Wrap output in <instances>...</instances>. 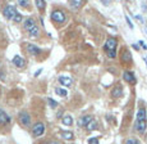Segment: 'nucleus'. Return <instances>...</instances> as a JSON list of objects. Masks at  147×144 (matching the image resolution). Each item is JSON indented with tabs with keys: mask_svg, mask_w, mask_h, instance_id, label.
I'll use <instances>...</instances> for the list:
<instances>
[{
	"mask_svg": "<svg viewBox=\"0 0 147 144\" xmlns=\"http://www.w3.org/2000/svg\"><path fill=\"white\" fill-rule=\"evenodd\" d=\"M117 46H118V40L115 38H109L105 43V52L109 58H115L117 57Z\"/></svg>",
	"mask_w": 147,
	"mask_h": 144,
	"instance_id": "nucleus-1",
	"label": "nucleus"
},
{
	"mask_svg": "<svg viewBox=\"0 0 147 144\" xmlns=\"http://www.w3.org/2000/svg\"><path fill=\"white\" fill-rule=\"evenodd\" d=\"M65 13L63 12V10H54L51 13V19L54 22H59V23H63V22H65Z\"/></svg>",
	"mask_w": 147,
	"mask_h": 144,
	"instance_id": "nucleus-2",
	"label": "nucleus"
},
{
	"mask_svg": "<svg viewBox=\"0 0 147 144\" xmlns=\"http://www.w3.org/2000/svg\"><path fill=\"white\" fill-rule=\"evenodd\" d=\"M45 132V125L42 122H36L32 128V134L35 136H41Z\"/></svg>",
	"mask_w": 147,
	"mask_h": 144,
	"instance_id": "nucleus-3",
	"label": "nucleus"
},
{
	"mask_svg": "<svg viewBox=\"0 0 147 144\" xmlns=\"http://www.w3.org/2000/svg\"><path fill=\"white\" fill-rule=\"evenodd\" d=\"M3 13H4V16L7 17L8 19H13V17L17 14V9L13 7V5H5Z\"/></svg>",
	"mask_w": 147,
	"mask_h": 144,
	"instance_id": "nucleus-4",
	"label": "nucleus"
},
{
	"mask_svg": "<svg viewBox=\"0 0 147 144\" xmlns=\"http://www.w3.org/2000/svg\"><path fill=\"white\" fill-rule=\"evenodd\" d=\"M92 120H94V117H92L91 115H84V116H82V117L78 118L77 124H78V126H81V128H84V126L87 128V125H88Z\"/></svg>",
	"mask_w": 147,
	"mask_h": 144,
	"instance_id": "nucleus-5",
	"label": "nucleus"
},
{
	"mask_svg": "<svg viewBox=\"0 0 147 144\" xmlns=\"http://www.w3.org/2000/svg\"><path fill=\"white\" fill-rule=\"evenodd\" d=\"M19 122L22 124L23 126H30L31 125V116L27 113V112H22L19 113Z\"/></svg>",
	"mask_w": 147,
	"mask_h": 144,
	"instance_id": "nucleus-6",
	"label": "nucleus"
},
{
	"mask_svg": "<svg viewBox=\"0 0 147 144\" xmlns=\"http://www.w3.org/2000/svg\"><path fill=\"white\" fill-rule=\"evenodd\" d=\"M147 129V120H141V121H136V130L140 131L141 134L146 131Z\"/></svg>",
	"mask_w": 147,
	"mask_h": 144,
	"instance_id": "nucleus-7",
	"label": "nucleus"
},
{
	"mask_svg": "<svg viewBox=\"0 0 147 144\" xmlns=\"http://www.w3.org/2000/svg\"><path fill=\"white\" fill-rule=\"evenodd\" d=\"M123 78L127 81V83H129V84H136V76H134V73L132 72V71H125L123 73Z\"/></svg>",
	"mask_w": 147,
	"mask_h": 144,
	"instance_id": "nucleus-8",
	"label": "nucleus"
},
{
	"mask_svg": "<svg viewBox=\"0 0 147 144\" xmlns=\"http://www.w3.org/2000/svg\"><path fill=\"white\" fill-rule=\"evenodd\" d=\"M23 26H24V29H26L27 31H31L32 29H35L37 25H36V22H35V19L33 18H27L26 21H24Z\"/></svg>",
	"mask_w": 147,
	"mask_h": 144,
	"instance_id": "nucleus-9",
	"label": "nucleus"
},
{
	"mask_svg": "<svg viewBox=\"0 0 147 144\" xmlns=\"http://www.w3.org/2000/svg\"><path fill=\"white\" fill-rule=\"evenodd\" d=\"M27 52L32 55H37V54L41 53V49L37 48L36 45H33V44H27Z\"/></svg>",
	"mask_w": 147,
	"mask_h": 144,
	"instance_id": "nucleus-10",
	"label": "nucleus"
},
{
	"mask_svg": "<svg viewBox=\"0 0 147 144\" xmlns=\"http://www.w3.org/2000/svg\"><path fill=\"white\" fill-rule=\"evenodd\" d=\"M10 122V117L5 113L3 109H0V124L1 125H7V124Z\"/></svg>",
	"mask_w": 147,
	"mask_h": 144,
	"instance_id": "nucleus-11",
	"label": "nucleus"
},
{
	"mask_svg": "<svg viewBox=\"0 0 147 144\" xmlns=\"http://www.w3.org/2000/svg\"><path fill=\"white\" fill-rule=\"evenodd\" d=\"M13 63H14V66H16V67H19V68H21V67L24 66V63H26V62H24V59L22 57H19V55H14Z\"/></svg>",
	"mask_w": 147,
	"mask_h": 144,
	"instance_id": "nucleus-12",
	"label": "nucleus"
},
{
	"mask_svg": "<svg viewBox=\"0 0 147 144\" xmlns=\"http://www.w3.org/2000/svg\"><path fill=\"white\" fill-rule=\"evenodd\" d=\"M59 83L63 86H70L72 85V78L68 77V76H60L59 77Z\"/></svg>",
	"mask_w": 147,
	"mask_h": 144,
	"instance_id": "nucleus-13",
	"label": "nucleus"
},
{
	"mask_svg": "<svg viewBox=\"0 0 147 144\" xmlns=\"http://www.w3.org/2000/svg\"><path fill=\"white\" fill-rule=\"evenodd\" d=\"M141 120H147V111L146 108H140L137 112V121Z\"/></svg>",
	"mask_w": 147,
	"mask_h": 144,
	"instance_id": "nucleus-14",
	"label": "nucleus"
},
{
	"mask_svg": "<svg viewBox=\"0 0 147 144\" xmlns=\"http://www.w3.org/2000/svg\"><path fill=\"white\" fill-rule=\"evenodd\" d=\"M61 122H63V125L72 126L73 125V117L70 115H64L63 118H61Z\"/></svg>",
	"mask_w": 147,
	"mask_h": 144,
	"instance_id": "nucleus-15",
	"label": "nucleus"
},
{
	"mask_svg": "<svg viewBox=\"0 0 147 144\" xmlns=\"http://www.w3.org/2000/svg\"><path fill=\"white\" fill-rule=\"evenodd\" d=\"M111 94L114 98H119V97H121V94H123V89H121L120 86H115L114 89L111 90Z\"/></svg>",
	"mask_w": 147,
	"mask_h": 144,
	"instance_id": "nucleus-16",
	"label": "nucleus"
},
{
	"mask_svg": "<svg viewBox=\"0 0 147 144\" xmlns=\"http://www.w3.org/2000/svg\"><path fill=\"white\" fill-rule=\"evenodd\" d=\"M131 59H132L131 53H129L128 50H124L123 54H121V62H123V63H128V62L131 61Z\"/></svg>",
	"mask_w": 147,
	"mask_h": 144,
	"instance_id": "nucleus-17",
	"label": "nucleus"
},
{
	"mask_svg": "<svg viewBox=\"0 0 147 144\" xmlns=\"http://www.w3.org/2000/svg\"><path fill=\"white\" fill-rule=\"evenodd\" d=\"M61 138L65 140H73V138H74V135H73L72 131H63L61 132Z\"/></svg>",
	"mask_w": 147,
	"mask_h": 144,
	"instance_id": "nucleus-18",
	"label": "nucleus"
},
{
	"mask_svg": "<svg viewBox=\"0 0 147 144\" xmlns=\"http://www.w3.org/2000/svg\"><path fill=\"white\" fill-rule=\"evenodd\" d=\"M55 93L56 94H59L60 97H67V90L65 89H61V87H55Z\"/></svg>",
	"mask_w": 147,
	"mask_h": 144,
	"instance_id": "nucleus-19",
	"label": "nucleus"
},
{
	"mask_svg": "<svg viewBox=\"0 0 147 144\" xmlns=\"http://www.w3.org/2000/svg\"><path fill=\"white\" fill-rule=\"evenodd\" d=\"M82 4H83V1H81V0H72L70 1V7L73 8H80L82 7Z\"/></svg>",
	"mask_w": 147,
	"mask_h": 144,
	"instance_id": "nucleus-20",
	"label": "nucleus"
},
{
	"mask_svg": "<svg viewBox=\"0 0 147 144\" xmlns=\"http://www.w3.org/2000/svg\"><path fill=\"white\" fill-rule=\"evenodd\" d=\"M87 129H88L90 131H92V130H96V129H97V122H96L95 120H92L91 122L87 125Z\"/></svg>",
	"mask_w": 147,
	"mask_h": 144,
	"instance_id": "nucleus-21",
	"label": "nucleus"
},
{
	"mask_svg": "<svg viewBox=\"0 0 147 144\" xmlns=\"http://www.w3.org/2000/svg\"><path fill=\"white\" fill-rule=\"evenodd\" d=\"M35 4H36V7H37L38 9H41V10H42V9L45 8V5H46V3H45L44 0H36Z\"/></svg>",
	"mask_w": 147,
	"mask_h": 144,
	"instance_id": "nucleus-22",
	"label": "nucleus"
},
{
	"mask_svg": "<svg viewBox=\"0 0 147 144\" xmlns=\"http://www.w3.org/2000/svg\"><path fill=\"white\" fill-rule=\"evenodd\" d=\"M28 32H30V36H31V38H36V36L38 35V27L36 26L35 29H32L31 31H28Z\"/></svg>",
	"mask_w": 147,
	"mask_h": 144,
	"instance_id": "nucleus-23",
	"label": "nucleus"
},
{
	"mask_svg": "<svg viewBox=\"0 0 147 144\" xmlns=\"http://www.w3.org/2000/svg\"><path fill=\"white\" fill-rule=\"evenodd\" d=\"M22 19H23V17H22V14L21 13H18V12H17V14L13 17V21L17 22V23H18V22H22Z\"/></svg>",
	"mask_w": 147,
	"mask_h": 144,
	"instance_id": "nucleus-24",
	"label": "nucleus"
},
{
	"mask_svg": "<svg viewBox=\"0 0 147 144\" xmlns=\"http://www.w3.org/2000/svg\"><path fill=\"white\" fill-rule=\"evenodd\" d=\"M124 144H140V142L137 139H134V138H129V139H127L124 142Z\"/></svg>",
	"mask_w": 147,
	"mask_h": 144,
	"instance_id": "nucleus-25",
	"label": "nucleus"
},
{
	"mask_svg": "<svg viewBox=\"0 0 147 144\" xmlns=\"http://www.w3.org/2000/svg\"><path fill=\"white\" fill-rule=\"evenodd\" d=\"M47 103L50 104V107H51V108H56V107H58V103H56L54 99H51V98H47Z\"/></svg>",
	"mask_w": 147,
	"mask_h": 144,
	"instance_id": "nucleus-26",
	"label": "nucleus"
},
{
	"mask_svg": "<svg viewBox=\"0 0 147 144\" xmlns=\"http://www.w3.org/2000/svg\"><path fill=\"white\" fill-rule=\"evenodd\" d=\"M88 144H100L97 138H90L88 139Z\"/></svg>",
	"mask_w": 147,
	"mask_h": 144,
	"instance_id": "nucleus-27",
	"label": "nucleus"
},
{
	"mask_svg": "<svg viewBox=\"0 0 147 144\" xmlns=\"http://www.w3.org/2000/svg\"><path fill=\"white\" fill-rule=\"evenodd\" d=\"M18 4L22 5V7H27V5H28V1H26V0H19Z\"/></svg>",
	"mask_w": 147,
	"mask_h": 144,
	"instance_id": "nucleus-28",
	"label": "nucleus"
},
{
	"mask_svg": "<svg viewBox=\"0 0 147 144\" xmlns=\"http://www.w3.org/2000/svg\"><path fill=\"white\" fill-rule=\"evenodd\" d=\"M125 19H127V23H128V26L131 27V29H133V23L131 22V19H129V17H128V16H125Z\"/></svg>",
	"mask_w": 147,
	"mask_h": 144,
	"instance_id": "nucleus-29",
	"label": "nucleus"
},
{
	"mask_svg": "<svg viewBox=\"0 0 147 144\" xmlns=\"http://www.w3.org/2000/svg\"><path fill=\"white\" fill-rule=\"evenodd\" d=\"M140 44L142 45V48H145V49H147V46L145 45V41H140Z\"/></svg>",
	"mask_w": 147,
	"mask_h": 144,
	"instance_id": "nucleus-30",
	"label": "nucleus"
},
{
	"mask_svg": "<svg viewBox=\"0 0 147 144\" xmlns=\"http://www.w3.org/2000/svg\"><path fill=\"white\" fill-rule=\"evenodd\" d=\"M136 18H137V19H140L141 22H143V18H142V17H141V16H136Z\"/></svg>",
	"mask_w": 147,
	"mask_h": 144,
	"instance_id": "nucleus-31",
	"label": "nucleus"
},
{
	"mask_svg": "<svg viewBox=\"0 0 147 144\" xmlns=\"http://www.w3.org/2000/svg\"><path fill=\"white\" fill-rule=\"evenodd\" d=\"M41 71H42V70H38V71H36V73H35V76H38V75H40V73H41Z\"/></svg>",
	"mask_w": 147,
	"mask_h": 144,
	"instance_id": "nucleus-32",
	"label": "nucleus"
},
{
	"mask_svg": "<svg viewBox=\"0 0 147 144\" xmlns=\"http://www.w3.org/2000/svg\"><path fill=\"white\" fill-rule=\"evenodd\" d=\"M50 144H59L58 142H53V143H50Z\"/></svg>",
	"mask_w": 147,
	"mask_h": 144,
	"instance_id": "nucleus-33",
	"label": "nucleus"
},
{
	"mask_svg": "<svg viewBox=\"0 0 147 144\" xmlns=\"http://www.w3.org/2000/svg\"><path fill=\"white\" fill-rule=\"evenodd\" d=\"M146 31H147V26H146Z\"/></svg>",
	"mask_w": 147,
	"mask_h": 144,
	"instance_id": "nucleus-34",
	"label": "nucleus"
}]
</instances>
